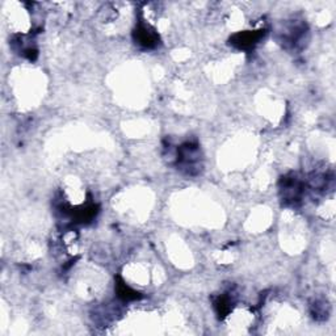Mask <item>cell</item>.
I'll use <instances>...</instances> for the list:
<instances>
[{
	"label": "cell",
	"instance_id": "1",
	"mask_svg": "<svg viewBox=\"0 0 336 336\" xmlns=\"http://www.w3.org/2000/svg\"><path fill=\"white\" fill-rule=\"evenodd\" d=\"M137 36H138V42L142 43L143 46L146 47L153 46L157 42V34L154 33V30H151L146 25H141L137 29Z\"/></svg>",
	"mask_w": 336,
	"mask_h": 336
},
{
	"label": "cell",
	"instance_id": "2",
	"mask_svg": "<svg viewBox=\"0 0 336 336\" xmlns=\"http://www.w3.org/2000/svg\"><path fill=\"white\" fill-rule=\"evenodd\" d=\"M259 37H260L259 32H250V33L236 34L235 38H234V43L238 45L239 47L253 46V45L257 42V40H259Z\"/></svg>",
	"mask_w": 336,
	"mask_h": 336
}]
</instances>
